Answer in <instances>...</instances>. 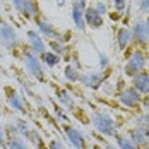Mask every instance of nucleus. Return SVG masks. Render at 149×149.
Instances as JSON below:
<instances>
[{
    "mask_svg": "<svg viewBox=\"0 0 149 149\" xmlns=\"http://www.w3.org/2000/svg\"><path fill=\"white\" fill-rule=\"evenodd\" d=\"M48 149H65V146L60 142L58 139H52V141L48 142Z\"/></svg>",
    "mask_w": 149,
    "mask_h": 149,
    "instance_id": "33",
    "label": "nucleus"
},
{
    "mask_svg": "<svg viewBox=\"0 0 149 149\" xmlns=\"http://www.w3.org/2000/svg\"><path fill=\"white\" fill-rule=\"evenodd\" d=\"M132 41H134L132 40V31L129 29V28H125V26L118 28V31H117V46H118L120 50L122 52L127 50Z\"/></svg>",
    "mask_w": 149,
    "mask_h": 149,
    "instance_id": "15",
    "label": "nucleus"
},
{
    "mask_svg": "<svg viewBox=\"0 0 149 149\" xmlns=\"http://www.w3.org/2000/svg\"><path fill=\"white\" fill-rule=\"evenodd\" d=\"M137 5H139L142 14L149 15V0H137Z\"/></svg>",
    "mask_w": 149,
    "mask_h": 149,
    "instance_id": "32",
    "label": "nucleus"
},
{
    "mask_svg": "<svg viewBox=\"0 0 149 149\" xmlns=\"http://www.w3.org/2000/svg\"><path fill=\"white\" fill-rule=\"evenodd\" d=\"M130 31H132V40H134L137 45L144 46L149 43V34H148V28H146L144 19H137Z\"/></svg>",
    "mask_w": 149,
    "mask_h": 149,
    "instance_id": "10",
    "label": "nucleus"
},
{
    "mask_svg": "<svg viewBox=\"0 0 149 149\" xmlns=\"http://www.w3.org/2000/svg\"><path fill=\"white\" fill-rule=\"evenodd\" d=\"M118 101H120V104H123V106H127L130 110H135L142 103V94L137 93L132 86L130 88H123L118 93Z\"/></svg>",
    "mask_w": 149,
    "mask_h": 149,
    "instance_id": "7",
    "label": "nucleus"
},
{
    "mask_svg": "<svg viewBox=\"0 0 149 149\" xmlns=\"http://www.w3.org/2000/svg\"><path fill=\"white\" fill-rule=\"evenodd\" d=\"M146 67H148V55H146V52L141 50V48H135L134 52L130 53L129 60L125 62V65H123V74L129 75V77H134V75L144 72Z\"/></svg>",
    "mask_w": 149,
    "mask_h": 149,
    "instance_id": "3",
    "label": "nucleus"
},
{
    "mask_svg": "<svg viewBox=\"0 0 149 149\" xmlns=\"http://www.w3.org/2000/svg\"><path fill=\"white\" fill-rule=\"evenodd\" d=\"M0 46H3L9 52H15L21 46V40H19L17 31L3 17H0Z\"/></svg>",
    "mask_w": 149,
    "mask_h": 149,
    "instance_id": "4",
    "label": "nucleus"
},
{
    "mask_svg": "<svg viewBox=\"0 0 149 149\" xmlns=\"http://www.w3.org/2000/svg\"><path fill=\"white\" fill-rule=\"evenodd\" d=\"M135 123H137V127H135V129H139V130H142L144 134L149 135V113H144V115L137 117Z\"/></svg>",
    "mask_w": 149,
    "mask_h": 149,
    "instance_id": "25",
    "label": "nucleus"
},
{
    "mask_svg": "<svg viewBox=\"0 0 149 149\" xmlns=\"http://www.w3.org/2000/svg\"><path fill=\"white\" fill-rule=\"evenodd\" d=\"M91 123L104 137H115L117 135V123H115V120H113V117H110L104 111H94L91 115Z\"/></svg>",
    "mask_w": 149,
    "mask_h": 149,
    "instance_id": "2",
    "label": "nucleus"
},
{
    "mask_svg": "<svg viewBox=\"0 0 149 149\" xmlns=\"http://www.w3.org/2000/svg\"><path fill=\"white\" fill-rule=\"evenodd\" d=\"M103 149H118V148H115V146H104Z\"/></svg>",
    "mask_w": 149,
    "mask_h": 149,
    "instance_id": "37",
    "label": "nucleus"
},
{
    "mask_svg": "<svg viewBox=\"0 0 149 149\" xmlns=\"http://www.w3.org/2000/svg\"><path fill=\"white\" fill-rule=\"evenodd\" d=\"M26 40H28V45L26 46L29 48L34 55H38V57H41L48 50V43L45 41V38L38 33V29H28Z\"/></svg>",
    "mask_w": 149,
    "mask_h": 149,
    "instance_id": "6",
    "label": "nucleus"
},
{
    "mask_svg": "<svg viewBox=\"0 0 149 149\" xmlns=\"http://www.w3.org/2000/svg\"><path fill=\"white\" fill-rule=\"evenodd\" d=\"M106 77H108V72H104V70H93V72H88V74L81 75L79 82H82V86H86L89 89L96 91L106 82Z\"/></svg>",
    "mask_w": 149,
    "mask_h": 149,
    "instance_id": "8",
    "label": "nucleus"
},
{
    "mask_svg": "<svg viewBox=\"0 0 149 149\" xmlns=\"http://www.w3.org/2000/svg\"><path fill=\"white\" fill-rule=\"evenodd\" d=\"M129 139L134 142L137 148H148V144H149V135L144 134V132L139 130V129H132V130L129 132Z\"/></svg>",
    "mask_w": 149,
    "mask_h": 149,
    "instance_id": "16",
    "label": "nucleus"
},
{
    "mask_svg": "<svg viewBox=\"0 0 149 149\" xmlns=\"http://www.w3.org/2000/svg\"><path fill=\"white\" fill-rule=\"evenodd\" d=\"M146 149H149V144H148V148H146Z\"/></svg>",
    "mask_w": 149,
    "mask_h": 149,
    "instance_id": "38",
    "label": "nucleus"
},
{
    "mask_svg": "<svg viewBox=\"0 0 149 149\" xmlns=\"http://www.w3.org/2000/svg\"><path fill=\"white\" fill-rule=\"evenodd\" d=\"M28 21H33V22H38L41 19V9H40V3L38 0H26V5H24V10L22 14Z\"/></svg>",
    "mask_w": 149,
    "mask_h": 149,
    "instance_id": "13",
    "label": "nucleus"
},
{
    "mask_svg": "<svg viewBox=\"0 0 149 149\" xmlns=\"http://www.w3.org/2000/svg\"><path fill=\"white\" fill-rule=\"evenodd\" d=\"M63 132L67 141L70 142V146H74L75 149H86L88 148V142H86V135L82 134L81 129H77L72 123H63Z\"/></svg>",
    "mask_w": 149,
    "mask_h": 149,
    "instance_id": "5",
    "label": "nucleus"
},
{
    "mask_svg": "<svg viewBox=\"0 0 149 149\" xmlns=\"http://www.w3.org/2000/svg\"><path fill=\"white\" fill-rule=\"evenodd\" d=\"M48 48H50L52 52H55L57 55H60V57H63L65 53H69V45L63 43V41H60V40H52V41H48Z\"/></svg>",
    "mask_w": 149,
    "mask_h": 149,
    "instance_id": "22",
    "label": "nucleus"
},
{
    "mask_svg": "<svg viewBox=\"0 0 149 149\" xmlns=\"http://www.w3.org/2000/svg\"><path fill=\"white\" fill-rule=\"evenodd\" d=\"M144 22H146V28H148V34H149V15L144 19Z\"/></svg>",
    "mask_w": 149,
    "mask_h": 149,
    "instance_id": "36",
    "label": "nucleus"
},
{
    "mask_svg": "<svg viewBox=\"0 0 149 149\" xmlns=\"http://www.w3.org/2000/svg\"><path fill=\"white\" fill-rule=\"evenodd\" d=\"M113 5H115V10H117L118 14H123L125 5H127V0H113Z\"/></svg>",
    "mask_w": 149,
    "mask_h": 149,
    "instance_id": "31",
    "label": "nucleus"
},
{
    "mask_svg": "<svg viewBox=\"0 0 149 149\" xmlns=\"http://www.w3.org/2000/svg\"><path fill=\"white\" fill-rule=\"evenodd\" d=\"M115 139H117V144H118V149H139L135 146L134 142L129 139V137H125V135H115Z\"/></svg>",
    "mask_w": 149,
    "mask_h": 149,
    "instance_id": "24",
    "label": "nucleus"
},
{
    "mask_svg": "<svg viewBox=\"0 0 149 149\" xmlns=\"http://www.w3.org/2000/svg\"><path fill=\"white\" fill-rule=\"evenodd\" d=\"M21 58H22V62H24V67H26L28 74H29L34 81H38V82H45L46 81L45 65H43V62H41V58H40L38 55H34L28 46H24Z\"/></svg>",
    "mask_w": 149,
    "mask_h": 149,
    "instance_id": "1",
    "label": "nucleus"
},
{
    "mask_svg": "<svg viewBox=\"0 0 149 149\" xmlns=\"http://www.w3.org/2000/svg\"><path fill=\"white\" fill-rule=\"evenodd\" d=\"M40 58H41V62H43V65H45V67H48V69H55L60 62H62V57H60V55H57L55 52H52V50H46V52L41 55V57H40Z\"/></svg>",
    "mask_w": 149,
    "mask_h": 149,
    "instance_id": "19",
    "label": "nucleus"
},
{
    "mask_svg": "<svg viewBox=\"0 0 149 149\" xmlns=\"http://www.w3.org/2000/svg\"><path fill=\"white\" fill-rule=\"evenodd\" d=\"M88 7H89L88 5V0H70V9L72 10H77V12H82L84 14V10Z\"/></svg>",
    "mask_w": 149,
    "mask_h": 149,
    "instance_id": "26",
    "label": "nucleus"
},
{
    "mask_svg": "<svg viewBox=\"0 0 149 149\" xmlns=\"http://www.w3.org/2000/svg\"><path fill=\"white\" fill-rule=\"evenodd\" d=\"M84 21H86V26L91 28V29H100L101 26H103L104 19L103 15H100L96 10H94V7L89 5L86 10H84Z\"/></svg>",
    "mask_w": 149,
    "mask_h": 149,
    "instance_id": "12",
    "label": "nucleus"
},
{
    "mask_svg": "<svg viewBox=\"0 0 149 149\" xmlns=\"http://www.w3.org/2000/svg\"><path fill=\"white\" fill-rule=\"evenodd\" d=\"M132 88L141 94H149V72H141L132 77Z\"/></svg>",
    "mask_w": 149,
    "mask_h": 149,
    "instance_id": "14",
    "label": "nucleus"
},
{
    "mask_svg": "<svg viewBox=\"0 0 149 149\" xmlns=\"http://www.w3.org/2000/svg\"><path fill=\"white\" fill-rule=\"evenodd\" d=\"M70 17H72V22H74V26H75V29L77 31H86V21H84V14L82 12H77V10H72L70 12Z\"/></svg>",
    "mask_w": 149,
    "mask_h": 149,
    "instance_id": "23",
    "label": "nucleus"
},
{
    "mask_svg": "<svg viewBox=\"0 0 149 149\" xmlns=\"http://www.w3.org/2000/svg\"><path fill=\"white\" fill-rule=\"evenodd\" d=\"M63 77L69 81V82H79L81 81V70L74 67L72 63H67L63 67Z\"/></svg>",
    "mask_w": 149,
    "mask_h": 149,
    "instance_id": "21",
    "label": "nucleus"
},
{
    "mask_svg": "<svg viewBox=\"0 0 149 149\" xmlns=\"http://www.w3.org/2000/svg\"><path fill=\"white\" fill-rule=\"evenodd\" d=\"M10 3H12V7L15 9V12L22 14V10H24V5H26V0H10Z\"/></svg>",
    "mask_w": 149,
    "mask_h": 149,
    "instance_id": "30",
    "label": "nucleus"
},
{
    "mask_svg": "<svg viewBox=\"0 0 149 149\" xmlns=\"http://www.w3.org/2000/svg\"><path fill=\"white\" fill-rule=\"evenodd\" d=\"M36 26H38V33H40L45 40H48V41L58 40L60 38V33H62V31H58L50 21H46V19H43V17L36 22Z\"/></svg>",
    "mask_w": 149,
    "mask_h": 149,
    "instance_id": "11",
    "label": "nucleus"
},
{
    "mask_svg": "<svg viewBox=\"0 0 149 149\" xmlns=\"http://www.w3.org/2000/svg\"><path fill=\"white\" fill-rule=\"evenodd\" d=\"M7 149H33V148L21 135H12V137H7Z\"/></svg>",
    "mask_w": 149,
    "mask_h": 149,
    "instance_id": "20",
    "label": "nucleus"
},
{
    "mask_svg": "<svg viewBox=\"0 0 149 149\" xmlns=\"http://www.w3.org/2000/svg\"><path fill=\"white\" fill-rule=\"evenodd\" d=\"M55 2H57L58 7H65V3H67V0H55Z\"/></svg>",
    "mask_w": 149,
    "mask_h": 149,
    "instance_id": "35",
    "label": "nucleus"
},
{
    "mask_svg": "<svg viewBox=\"0 0 149 149\" xmlns=\"http://www.w3.org/2000/svg\"><path fill=\"white\" fill-rule=\"evenodd\" d=\"M142 106H144V108L149 111V94H146V98L142 100Z\"/></svg>",
    "mask_w": 149,
    "mask_h": 149,
    "instance_id": "34",
    "label": "nucleus"
},
{
    "mask_svg": "<svg viewBox=\"0 0 149 149\" xmlns=\"http://www.w3.org/2000/svg\"><path fill=\"white\" fill-rule=\"evenodd\" d=\"M0 149H7V134L2 123H0Z\"/></svg>",
    "mask_w": 149,
    "mask_h": 149,
    "instance_id": "29",
    "label": "nucleus"
},
{
    "mask_svg": "<svg viewBox=\"0 0 149 149\" xmlns=\"http://www.w3.org/2000/svg\"><path fill=\"white\" fill-rule=\"evenodd\" d=\"M57 98H58L60 103L63 104L65 110H70V111H74L75 110V101H74V98H72V94H70L67 89L58 88V89H57Z\"/></svg>",
    "mask_w": 149,
    "mask_h": 149,
    "instance_id": "17",
    "label": "nucleus"
},
{
    "mask_svg": "<svg viewBox=\"0 0 149 149\" xmlns=\"http://www.w3.org/2000/svg\"><path fill=\"white\" fill-rule=\"evenodd\" d=\"M7 103L14 111L21 113V115H28V106H26V101H24V96L19 91L15 89L7 91Z\"/></svg>",
    "mask_w": 149,
    "mask_h": 149,
    "instance_id": "9",
    "label": "nucleus"
},
{
    "mask_svg": "<svg viewBox=\"0 0 149 149\" xmlns=\"http://www.w3.org/2000/svg\"><path fill=\"white\" fill-rule=\"evenodd\" d=\"M98 60H100V69H101V70L108 69V65H110V58H108L106 53H100V55H98Z\"/></svg>",
    "mask_w": 149,
    "mask_h": 149,
    "instance_id": "28",
    "label": "nucleus"
},
{
    "mask_svg": "<svg viewBox=\"0 0 149 149\" xmlns=\"http://www.w3.org/2000/svg\"><path fill=\"white\" fill-rule=\"evenodd\" d=\"M93 7H94V10H96L100 15H104L106 12H108V7H106V3H104V2H101V0H98V2H96Z\"/></svg>",
    "mask_w": 149,
    "mask_h": 149,
    "instance_id": "27",
    "label": "nucleus"
},
{
    "mask_svg": "<svg viewBox=\"0 0 149 149\" xmlns=\"http://www.w3.org/2000/svg\"><path fill=\"white\" fill-rule=\"evenodd\" d=\"M14 122H15L14 125H15V129H17V134L21 135L24 141H28V142H29L31 134H33V129L29 127L28 120H24V118H15Z\"/></svg>",
    "mask_w": 149,
    "mask_h": 149,
    "instance_id": "18",
    "label": "nucleus"
}]
</instances>
